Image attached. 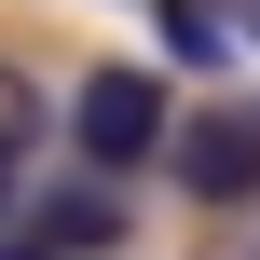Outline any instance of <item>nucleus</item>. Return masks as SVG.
<instances>
[{
	"label": "nucleus",
	"mask_w": 260,
	"mask_h": 260,
	"mask_svg": "<svg viewBox=\"0 0 260 260\" xmlns=\"http://www.w3.org/2000/svg\"><path fill=\"white\" fill-rule=\"evenodd\" d=\"M69 151H82L96 178L151 165V151H165V82H151V69H96V82L69 96Z\"/></svg>",
	"instance_id": "f257e3e1"
},
{
	"label": "nucleus",
	"mask_w": 260,
	"mask_h": 260,
	"mask_svg": "<svg viewBox=\"0 0 260 260\" xmlns=\"http://www.w3.org/2000/svg\"><path fill=\"white\" fill-rule=\"evenodd\" d=\"M165 151H178V178H192L206 206H247L260 192V110H192Z\"/></svg>",
	"instance_id": "f03ea898"
},
{
	"label": "nucleus",
	"mask_w": 260,
	"mask_h": 260,
	"mask_svg": "<svg viewBox=\"0 0 260 260\" xmlns=\"http://www.w3.org/2000/svg\"><path fill=\"white\" fill-rule=\"evenodd\" d=\"M27 247H41V260L123 247V192H110V178H82V192H41V206H27Z\"/></svg>",
	"instance_id": "7ed1b4c3"
},
{
	"label": "nucleus",
	"mask_w": 260,
	"mask_h": 260,
	"mask_svg": "<svg viewBox=\"0 0 260 260\" xmlns=\"http://www.w3.org/2000/svg\"><path fill=\"white\" fill-rule=\"evenodd\" d=\"M27 137H41V82H27L14 55H0V178L27 165Z\"/></svg>",
	"instance_id": "20e7f679"
},
{
	"label": "nucleus",
	"mask_w": 260,
	"mask_h": 260,
	"mask_svg": "<svg viewBox=\"0 0 260 260\" xmlns=\"http://www.w3.org/2000/svg\"><path fill=\"white\" fill-rule=\"evenodd\" d=\"M206 27L219 41H260V0H206Z\"/></svg>",
	"instance_id": "39448f33"
},
{
	"label": "nucleus",
	"mask_w": 260,
	"mask_h": 260,
	"mask_svg": "<svg viewBox=\"0 0 260 260\" xmlns=\"http://www.w3.org/2000/svg\"><path fill=\"white\" fill-rule=\"evenodd\" d=\"M233 260H260V219H247V233H233Z\"/></svg>",
	"instance_id": "423d86ee"
}]
</instances>
